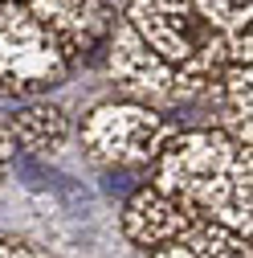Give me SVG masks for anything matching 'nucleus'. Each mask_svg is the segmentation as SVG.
Segmentation results:
<instances>
[{
  "mask_svg": "<svg viewBox=\"0 0 253 258\" xmlns=\"http://www.w3.org/2000/svg\"><path fill=\"white\" fill-rule=\"evenodd\" d=\"M151 188L168 192L188 213L233 230L249 242L253 234V148L212 132L180 127L151 164Z\"/></svg>",
  "mask_w": 253,
  "mask_h": 258,
  "instance_id": "obj_1",
  "label": "nucleus"
},
{
  "mask_svg": "<svg viewBox=\"0 0 253 258\" xmlns=\"http://www.w3.org/2000/svg\"><path fill=\"white\" fill-rule=\"evenodd\" d=\"M131 33L180 74V103H196L220 78L229 61V41L200 21L188 0H131L122 13Z\"/></svg>",
  "mask_w": 253,
  "mask_h": 258,
  "instance_id": "obj_2",
  "label": "nucleus"
},
{
  "mask_svg": "<svg viewBox=\"0 0 253 258\" xmlns=\"http://www.w3.org/2000/svg\"><path fill=\"white\" fill-rule=\"evenodd\" d=\"M180 123L143 103H98L78 123L82 156L98 168H151L172 144Z\"/></svg>",
  "mask_w": 253,
  "mask_h": 258,
  "instance_id": "obj_3",
  "label": "nucleus"
},
{
  "mask_svg": "<svg viewBox=\"0 0 253 258\" xmlns=\"http://www.w3.org/2000/svg\"><path fill=\"white\" fill-rule=\"evenodd\" d=\"M70 78L53 37L25 5H0V94L37 99Z\"/></svg>",
  "mask_w": 253,
  "mask_h": 258,
  "instance_id": "obj_4",
  "label": "nucleus"
},
{
  "mask_svg": "<svg viewBox=\"0 0 253 258\" xmlns=\"http://www.w3.org/2000/svg\"><path fill=\"white\" fill-rule=\"evenodd\" d=\"M106 74L126 94V103H143V107H155L164 115H168V107H180V74L131 33L122 13H118V25L106 41Z\"/></svg>",
  "mask_w": 253,
  "mask_h": 258,
  "instance_id": "obj_5",
  "label": "nucleus"
},
{
  "mask_svg": "<svg viewBox=\"0 0 253 258\" xmlns=\"http://www.w3.org/2000/svg\"><path fill=\"white\" fill-rule=\"evenodd\" d=\"M25 9L53 37L70 70L78 61H86L94 49H106L118 25V13L110 0H25Z\"/></svg>",
  "mask_w": 253,
  "mask_h": 258,
  "instance_id": "obj_6",
  "label": "nucleus"
},
{
  "mask_svg": "<svg viewBox=\"0 0 253 258\" xmlns=\"http://www.w3.org/2000/svg\"><path fill=\"white\" fill-rule=\"evenodd\" d=\"M196 221H200L196 213H188L180 201H172L168 192L151 188V184L135 188L131 197H126L122 213H118L122 238L131 242V246H139L143 254H151V250L168 246V242H172V238H180L184 230H192Z\"/></svg>",
  "mask_w": 253,
  "mask_h": 258,
  "instance_id": "obj_7",
  "label": "nucleus"
},
{
  "mask_svg": "<svg viewBox=\"0 0 253 258\" xmlns=\"http://www.w3.org/2000/svg\"><path fill=\"white\" fill-rule=\"evenodd\" d=\"M5 132L13 140V148L21 152H33V156H53L70 144L74 136V119L61 103H49V99H29L25 107L0 115Z\"/></svg>",
  "mask_w": 253,
  "mask_h": 258,
  "instance_id": "obj_8",
  "label": "nucleus"
},
{
  "mask_svg": "<svg viewBox=\"0 0 253 258\" xmlns=\"http://www.w3.org/2000/svg\"><path fill=\"white\" fill-rule=\"evenodd\" d=\"M147 258H253V250L233 230H220L212 221H196L192 230H184L168 246L151 250Z\"/></svg>",
  "mask_w": 253,
  "mask_h": 258,
  "instance_id": "obj_9",
  "label": "nucleus"
},
{
  "mask_svg": "<svg viewBox=\"0 0 253 258\" xmlns=\"http://www.w3.org/2000/svg\"><path fill=\"white\" fill-rule=\"evenodd\" d=\"M188 5H192L200 13V21L208 29H216L220 37H233L241 29H249V13H253L249 0H188Z\"/></svg>",
  "mask_w": 253,
  "mask_h": 258,
  "instance_id": "obj_10",
  "label": "nucleus"
},
{
  "mask_svg": "<svg viewBox=\"0 0 253 258\" xmlns=\"http://www.w3.org/2000/svg\"><path fill=\"white\" fill-rule=\"evenodd\" d=\"M0 258H53V254L25 238H0Z\"/></svg>",
  "mask_w": 253,
  "mask_h": 258,
  "instance_id": "obj_11",
  "label": "nucleus"
},
{
  "mask_svg": "<svg viewBox=\"0 0 253 258\" xmlns=\"http://www.w3.org/2000/svg\"><path fill=\"white\" fill-rule=\"evenodd\" d=\"M13 160H17V148H13L9 132H5V123H0V184H5V176H9V168H13Z\"/></svg>",
  "mask_w": 253,
  "mask_h": 258,
  "instance_id": "obj_12",
  "label": "nucleus"
},
{
  "mask_svg": "<svg viewBox=\"0 0 253 258\" xmlns=\"http://www.w3.org/2000/svg\"><path fill=\"white\" fill-rule=\"evenodd\" d=\"M0 5H25V0H0Z\"/></svg>",
  "mask_w": 253,
  "mask_h": 258,
  "instance_id": "obj_13",
  "label": "nucleus"
}]
</instances>
